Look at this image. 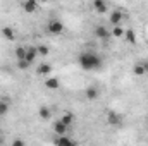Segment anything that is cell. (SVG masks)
Instances as JSON below:
<instances>
[{
  "mask_svg": "<svg viewBox=\"0 0 148 146\" xmlns=\"http://www.w3.org/2000/svg\"><path fill=\"white\" fill-rule=\"evenodd\" d=\"M10 146H26V143H24L23 138H16V139L10 143Z\"/></svg>",
  "mask_w": 148,
  "mask_h": 146,
  "instance_id": "cb8c5ba5",
  "label": "cell"
},
{
  "mask_svg": "<svg viewBox=\"0 0 148 146\" xmlns=\"http://www.w3.org/2000/svg\"><path fill=\"white\" fill-rule=\"evenodd\" d=\"M53 145L55 146H76V141H73V139L67 138V136H55Z\"/></svg>",
  "mask_w": 148,
  "mask_h": 146,
  "instance_id": "5b68a950",
  "label": "cell"
},
{
  "mask_svg": "<svg viewBox=\"0 0 148 146\" xmlns=\"http://www.w3.org/2000/svg\"><path fill=\"white\" fill-rule=\"evenodd\" d=\"M52 72V65L50 64H47V62H43V64H40L36 69V74L38 76H47V74Z\"/></svg>",
  "mask_w": 148,
  "mask_h": 146,
  "instance_id": "2e32d148",
  "label": "cell"
},
{
  "mask_svg": "<svg viewBox=\"0 0 148 146\" xmlns=\"http://www.w3.org/2000/svg\"><path fill=\"white\" fill-rule=\"evenodd\" d=\"M21 7H23V10H24V12L33 14V12L38 9V2H36V0H24V2L21 3Z\"/></svg>",
  "mask_w": 148,
  "mask_h": 146,
  "instance_id": "8992f818",
  "label": "cell"
},
{
  "mask_svg": "<svg viewBox=\"0 0 148 146\" xmlns=\"http://www.w3.org/2000/svg\"><path fill=\"white\" fill-rule=\"evenodd\" d=\"M31 67V64H28L26 60H17V69H21V71H28Z\"/></svg>",
  "mask_w": 148,
  "mask_h": 146,
  "instance_id": "603a6c76",
  "label": "cell"
},
{
  "mask_svg": "<svg viewBox=\"0 0 148 146\" xmlns=\"http://www.w3.org/2000/svg\"><path fill=\"white\" fill-rule=\"evenodd\" d=\"M93 33H95V36L98 38V40H103V41L110 38V31H109V28H105V26H102V24H97L95 29H93Z\"/></svg>",
  "mask_w": 148,
  "mask_h": 146,
  "instance_id": "277c9868",
  "label": "cell"
},
{
  "mask_svg": "<svg viewBox=\"0 0 148 146\" xmlns=\"http://www.w3.org/2000/svg\"><path fill=\"white\" fill-rule=\"evenodd\" d=\"M0 35L5 38V40L12 41V40L16 38V31H14V28H12V26H3V28L0 29Z\"/></svg>",
  "mask_w": 148,
  "mask_h": 146,
  "instance_id": "30bf717a",
  "label": "cell"
},
{
  "mask_svg": "<svg viewBox=\"0 0 148 146\" xmlns=\"http://www.w3.org/2000/svg\"><path fill=\"white\" fill-rule=\"evenodd\" d=\"M7 112H9V102H5V100H0V117H3Z\"/></svg>",
  "mask_w": 148,
  "mask_h": 146,
  "instance_id": "7402d4cb",
  "label": "cell"
},
{
  "mask_svg": "<svg viewBox=\"0 0 148 146\" xmlns=\"http://www.w3.org/2000/svg\"><path fill=\"white\" fill-rule=\"evenodd\" d=\"M93 9L98 12V14H105L109 10V3L105 0H95L93 2Z\"/></svg>",
  "mask_w": 148,
  "mask_h": 146,
  "instance_id": "9c48e42d",
  "label": "cell"
},
{
  "mask_svg": "<svg viewBox=\"0 0 148 146\" xmlns=\"http://www.w3.org/2000/svg\"><path fill=\"white\" fill-rule=\"evenodd\" d=\"M124 38H126V41H127L129 45H136V43H138V38H136V31H134L133 28H127V29L124 31Z\"/></svg>",
  "mask_w": 148,
  "mask_h": 146,
  "instance_id": "8fae6325",
  "label": "cell"
},
{
  "mask_svg": "<svg viewBox=\"0 0 148 146\" xmlns=\"http://www.w3.org/2000/svg\"><path fill=\"white\" fill-rule=\"evenodd\" d=\"M107 124L112 126V127H119V126L122 124V117H121L115 110H110V112L107 113Z\"/></svg>",
  "mask_w": 148,
  "mask_h": 146,
  "instance_id": "3957f363",
  "label": "cell"
},
{
  "mask_svg": "<svg viewBox=\"0 0 148 146\" xmlns=\"http://www.w3.org/2000/svg\"><path fill=\"white\" fill-rule=\"evenodd\" d=\"M38 57V52H36V46H26V62L28 64H31L33 65V62H35V59Z\"/></svg>",
  "mask_w": 148,
  "mask_h": 146,
  "instance_id": "ba28073f",
  "label": "cell"
},
{
  "mask_svg": "<svg viewBox=\"0 0 148 146\" xmlns=\"http://www.w3.org/2000/svg\"><path fill=\"white\" fill-rule=\"evenodd\" d=\"M98 95H100V91H98V88H95V86H88V88L84 89V96H86L88 100H97Z\"/></svg>",
  "mask_w": 148,
  "mask_h": 146,
  "instance_id": "9a60e30c",
  "label": "cell"
},
{
  "mask_svg": "<svg viewBox=\"0 0 148 146\" xmlns=\"http://www.w3.org/2000/svg\"><path fill=\"white\" fill-rule=\"evenodd\" d=\"M74 119H76V117H74V113L66 112V113H62V115H60V119H59V120H60L66 127H71V126L74 124Z\"/></svg>",
  "mask_w": 148,
  "mask_h": 146,
  "instance_id": "5bb4252c",
  "label": "cell"
},
{
  "mask_svg": "<svg viewBox=\"0 0 148 146\" xmlns=\"http://www.w3.org/2000/svg\"><path fill=\"white\" fill-rule=\"evenodd\" d=\"M14 53H16V59L17 60H24L26 59V46H17L14 50Z\"/></svg>",
  "mask_w": 148,
  "mask_h": 146,
  "instance_id": "d6986e66",
  "label": "cell"
},
{
  "mask_svg": "<svg viewBox=\"0 0 148 146\" xmlns=\"http://www.w3.org/2000/svg\"><path fill=\"white\" fill-rule=\"evenodd\" d=\"M0 143H2V132H0Z\"/></svg>",
  "mask_w": 148,
  "mask_h": 146,
  "instance_id": "484cf974",
  "label": "cell"
},
{
  "mask_svg": "<svg viewBox=\"0 0 148 146\" xmlns=\"http://www.w3.org/2000/svg\"><path fill=\"white\" fill-rule=\"evenodd\" d=\"M122 12L121 10H114L110 14V17H109V21H110L112 26H121V23H122Z\"/></svg>",
  "mask_w": 148,
  "mask_h": 146,
  "instance_id": "4fadbf2b",
  "label": "cell"
},
{
  "mask_svg": "<svg viewBox=\"0 0 148 146\" xmlns=\"http://www.w3.org/2000/svg\"><path fill=\"white\" fill-rule=\"evenodd\" d=\"M133 72H134V76H145V69H143L141 62L134 64V67H133Z\"/></svg>",
  "mask_w": 148,
  "mask_h": 146,
  "instance_id": "44dd1931",
  "label": "cell"
},
{
  "mask_svg": "<svg viewBox=\"0 0 148 146\" xmlns=\"http://www.w3.org/2000/svg\"><path fill=\"white\" fill-rule=\"evenodd\" d=\"M67 129H69V127H66L60 120H57V122L53 124V132H55V136H67Z\"/></svg>",
  "mask_w": 148,
  "mask_h": 146,
  "instance_id": "7c38bea8",
  "label": "cell"
},
{
  "mask_svg": "<svg viewBox=\"0 0 148 146\" xmlns=\"http://www.w3.org/2000/svg\"><path fill=\"white\" fill-rule=\"evenodd\" d=\"M77 62H79L81 69H84V71H98L103 65L102 57L95 52H81L77 57Z\"/></svg>",
  "mask_w": 148,
  "mask_h": 146,
  "instance_id": "6da1fadb",
  "label": "cell"
},
{
  "mask_svg": "<svg viewBox=\"0 0 148 146\" xmlns=\"http://www.w3.org/2000/svg\"><path fill=\"white\" fill-rule=\"evenodd\" d=\"M124 28H121V26H114L112 28V31H110V36L114 38H124Z\"/></svg>",
  "mask_w": 148,
  "mask_h": 146,
  "instance_id": "ac0fdd59",
  "label": "cell"
},
{
  "mask_svg": "<svg viewBox=\"0 0 148 146\" xmlns=\"http://www.w3.org/2000/svg\"><path fill=\"white\" fill-rule=\"evenodd\" d=\"M36 52H38V55H40V57H47V55L50 53V48H48L47 45H38Z\"/></svg>",
  "mask_w": 148,
  "mask_h": 146,
  "instance_id": "ffe728a7",
  "label": "cell"
},
{
  "mask_svg": "<svg viewBox=\"0 0 148 146\" xmlns=\"http://www.w3.org/2000/svg\"><path fill=\"white\" fill-rule=\"evenodd\" d=\"M38 115H40V119L48 120V119H50V115H52V112H50V108H48L47 105H41V107L38 108Z\"/></svg>",
  "mask_w": 148,
  "mask_h": 146,
  "instance_id": "e0dca14e",
  "label": "cell"
},
{
  "mask_svg": "<svg viewBox=\"0 0 148 146\" xmlns=\"http://www.w3.org/2000/svg\"><path fill=\"white\" fill-rule=\"evenodd\" d=\"M43 86H45L47 89H59V88H60V81H59L57 77H45Z\"/></svg>",
  "mask_w": 148,
  "mask_h": 146,
  "instance_id": "52a82bcc",
  "label": "cell"
},
{
  "mask_svg": "<svg viewBox=\"0 0 148 146\" xmlns=\"http://www.w3.org/2000/svg\"><path fill=\"white\" fill-rule=\"evenodd\" d=\"M141 65H143V69H145V74H148V59L141 60Z\"/></svg>",
  "mask_w": 148,
  "mask_h": 146,
  "instance_id": "d4e9b609",
  "label": "cell"
},
{
  "mask_svg": "<svg viewBox=\"0 0 148 146\" xmlns=\"http://www.w3.org/2000/svg\"><path fill=\"white\" fill-rule=\"evenodd\" d=\"M64 31V23L62 21H59V19H52V21H48L47 23V33L48 35H60Z\"/></svg>",
  "mask_w": 148,
  "mask_h": 146,
  "instance_id": "7a4b0ae2",
  "label": "cell"
}]
</instances>
